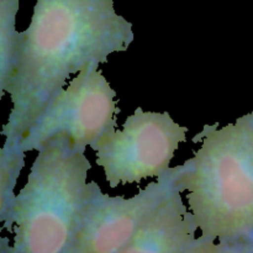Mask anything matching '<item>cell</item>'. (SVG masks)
Segmentation results:
<instances>
[{"mask_svg":"<svg viewBox=\"0 0 253 253\" xmlns=\"http://www.w3.org/2000/svg\"><path fill=\"white\" fill-rule=\"evenodd\" d=\"M85 148L66 136L44 143L12 202L2 229L14 235L1 253H67L99 187L88 182Z\"/></svg>","mask_w":253,"mask_h":253,"instance_id":"2","label":"cell"},{"mask_svg":"<svg viewBox=\"0 0 253 253\" xmlns=\"http://www.w3.org/2000/svg\"><path fill=\"white\" fill-rule=\"evenodd\" d=\"M25 153L17 143L4 142L0 150V221L11 209L20 172L25 166Z\"/></svg>","mask_w":253,"mask_h":253,"instance_id":"9","label":"cell"},{"mask_svg":"<svg viewBox=\"0 0 253 253\" xmlns=\"http://www.w3.org/2000/svg\"><path fill=\"white\" fill-rule=\"evenodd\" d=\"M185 166L169 168L133 197H110L99 188L67 253H120L142 222L180 187Z\"/></svg>","mask_w":253,"mask_h":253,"instance_id":"6","label":"cell"},{"mask_svg":"<svg viewBox=\"0 0 253 253\" xmlns=\"http://www.w3.org/2000/svg\"><path fill=\"white\" fill-rule=\"evenodd\" d=\"M21 37L7 89L11 110L1 131L6 143L20 142L69 76L127 51L135 35L114 0H37Z\"/></svg>","mask_w":253,"mask_h":253,"instance_id":"1","label":"cell"},{"mask_svg":"<svg viewBox=\"0 0 253 253\" xmlns=\"http://www.w3.org/2000/svg\"><path fill=\"white\" fill-rule=\"evenodd\" d=\"M20 0H0V90L7 93L21 47V32L15 22Z\"/></svg>","mask_w":253,"mask_h":253,"instance_id":"8","label":"cell"},{"mask_svg":"<svg viewBox=\"0 0 253 253\" xmlns=\"http://www.w3.org/2000/svg\"><path fill=\"white\" fill-rule=\"evenodd\" d=\"M185 253H253V242H216L200 236Z\"/></svg>","mask_w":253,"mask_h":253,"instance_id":"10","label":"cell"},{"mask_svg":"<svg viewBox=\"0 0 253 253\" xmlns=\"http://www.w3.org/2000/svg\"><path fill=\"white\" fill-rule=\"evenodd\" d=\"M175 189L145 221L120 253H185L195 241L198 226Z\"/></svg>","mask_w":253,"mask_h":253,"instance_id":"7","label":"cell"},{"mask_svg":"<svg viewBox=\"0 0 253 253\" xmlns=\"http://www.w3.org/2000/svg\"><path fill=\"white\" fill-rule=\"evenodd\" d=\"M249 116H250V120H251L252 124H253V111H252L251 114H249Z\"/></svg>","mask_w":253,"mask_h":253,"instance_id":"11","label":"cell"},{"mask_svg":"<svg viewBox=\"0 0 253 253\" xmlns=\"http://www.w3.org/2000/svg\"><path fill=\"white\" fill-rule=\"evenodd\" d=\"M119 114L116 91L99 64H91L72 78L17 145L24 152L39 151L52 138L66 136L78 147L91 148L118 128Z\"/></svg>","mask_w":253,"mask_h":253,"instance_id":"4","label":"cell"},{"mask_svg":"<svg viewBox=\"0 0 253 253\" xmlns=\"http://www.w3.org/2000/svg\"><path fill=\"white\" fill-rule=\"evenodd\" d=\"M205 126L180 187L202 237L253 242V124L249 114L224 127Z\"/></svg>","mask_w":253,"mask_h":253,"instance_id":"3","label":"cell"},{"mask_svg":"<svg viewBox=\"0 0 253 253\" xmlns=\"http://www.w3.org/2000/svg\"><path fill=\"white\" fill-rule=\"evenodd\" d=\"M188 131L168 113L137 108L121 130L106 133L91 150L110 188L135 184L146 178H160L169 170L180 143L187 141Z\"/></svg>","mask_w":253,"mask_h":253,"instance_id":"5","label":"cell"}]
</instances>
